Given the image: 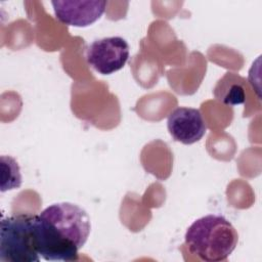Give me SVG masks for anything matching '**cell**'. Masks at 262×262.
<instances>
[{
  "mask_svg": "<svg viewBox=\"0 0 262 262\" xmlns=\"http://www.w3.org/2000/svg\"><path fill=\"white\" fill-rule=\"evenodd\" d=\"M36 215L18 214L3 218L0 227V261L38 262Z\"/></svg>",
  "mask_w": 262,
  "mask_h": 262,
  "instance_id": "obj_3",
  "label": "cell"
},
{
  "mask_svg": "<svg viewBox=\"0 0 262 262\" xmlns=\"http://www.w3.org/2000/svg\"><path fill=\"white\" fill-rule=\"evenodd\" d=\"M1 166H2V182H1V191H6L14 189L20 186L21 184V174L17 162L11 158L2 156L1 157Z\"/></svg>",
  "mask_w": 262,
  "mask_h": 262,
  "instance_id": "obj_7",
  "label": "cell"
},
{
  "mask_svg": "<svg viewBox=\"0 0 262 262\" xmlns=\"http://www.w3.org/2000/svg\"><path fill=\"white\" fill-rule=\"evenodd\" d=\"M129 54L127 41L122 37L113 36L93 41L87 48L86 60L97 73L111 75L125 67Z\"/></svg>",
  "mask_w": 262,
  "mask_h": 262,
  "instance_id": "obj_4",
  "label": "cell"
},
{
  "mask_svg": "<svg viewBox=\"0 0 262 262\" xmlns=\"http://www.w3.org/2000/svg\"><path fill=\"white\" fill-rule=\"evenodd\" d=\"M167 128L175 141L186 145L200 141L207 131L201 111L187 106H178L169 114Z\"/></svg>",
  "mask_w": 262,
  "mask_h": 262,
  "instance_id": "obj_6",
  "label": "cell"
},
{
  "mask_svg": "<svg viewBox=\"0 0 262 262\" xmlns=\"http://www.w3.org/2000/svg\"><path fill=\"white\" fill-rule=\"evenodd\" d=\"M51 4L58 21L79 28L94 24L106 8V2L99 0H55Z\"/></svg>",
  "mask_w": 262,
  "mask_h": 262,
  "instance_id": "obj_5",
  "label": "cell"
},
{
  "mask_svg": "<svg viewBox=\"0 0 262 262\" xmlns=\"http://www.w3.org/2000/svg\"><path fill=\"white\" fill-rule=\"evenodd\" d=\"M37 248L46 261H76L86 244L91 223L87 212L76 204L62 202L45 208L35 217Z\"/></svg>",
  "mask_w": 262,
  "mask_h": 262,
  "instance_id": "obj_1",
  "label": "cell"
},
{
  "mask_svg": "<svg viewBox=\"0 0 262 262\" xmlns=\"http://www.w3.org/2000/svg\"><path fill=\"white\" fill-rule=\"evenodd\" d=\"M188 251L203 261L225 260L235 249L238 234L234 226L221 215H206L187 228L184 235Z\"/></svg>",
  "mask_w": 262,
  "mask_h": 262,
  "instance_id": "obj_2",
  "label": "cell"
}]
</instances>
